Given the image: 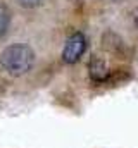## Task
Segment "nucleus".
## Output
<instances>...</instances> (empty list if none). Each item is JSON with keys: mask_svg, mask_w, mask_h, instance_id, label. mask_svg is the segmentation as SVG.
<instances>
[{"mask_svg": "<svg viewBox=\"0 0 138 148\" xmlns=\"http://www.w3.org/2000/svg\"><path fill=\"white\" fill-rule=\"evenodd\" d=\"M23 7H26V9H33V7H38L43 0H17Z\"/></svg>", "mask_w": 138, "mask_h": 148, "instance_id": "obj_5", "label": "nucleus"}, {"mask_svg": "<svg viewBox=\"0 0 138 148\" xmlns=\"http://www.w3.org/2000/svg\"><path fill=\"white\" fill-rule=\"evenodd\" d=\"M85 48H86V38H85V35L79 33V31L72 33V35L68 38V41H66V45H64V50H62V59H64V62H68V64L78 62L79 57L83 55Z\"/></svg>", "mask_w": 138, "mask_h": 148, "instance_id": "obj_2", "label": "nucleus"}, {"mask_svg": "<svg viewBox=\"0 0 138 148\" xmlns=\"http://www.w3.org/2000/svg\"><path fill=\"white\" fill-rule=\"evenodd\" d=\"M135 24H137V26H138V10H137V12H135Z\"/></svg>", "mask_w": 138, "mask_h": 148, "instance_id": "obj_6", "label": "nucleus"}, {"mask_svg": "<svg viewBox=\"0 0 138 148\" xmlns=\"http://www.w3.org/2000/svg\"><path fill=\"white\" fill-rule=\"evenodd\" d=\"M9 21H10V17H9V10H7L3 5H0V36L7 31V28H9Z\"/></svg>", "mask_w": 138, "mask_h": 148, "instance_id": "obj_4", "label": "nucleus"}, {"mask_svg": "<svg viewBox=\"0 0 138 148\" xmlns=\"http://www.w3.org/2000/svg\"><path fill=\"white\" fill-rule=\"evenodd\" d=\"M34 64V52L31 47L16 43L7 47L0 53V66L10 76H23L26 74Z\"/></svg>", "mask_w": 138, "mask_h": 148, "instance_id": "obj_1", "label": "nucleus"}, {"mask_svg": "<svg viewBox=\"0 0 138 148\" xmlns=\"http://www.w3.org/2000/svg\"><path fill=\"white\" fill-rule=\"evenodd\" d=\"M90 74L97 81H100V79H104L107 76V69H105V66H104V62L100 59H97V57L92 59V62H90Z\"/></svg>", "mask_w": 138, "mask_h": 148, "instance_id": "obj_3", "label": "nucleus"}]
</instances>
